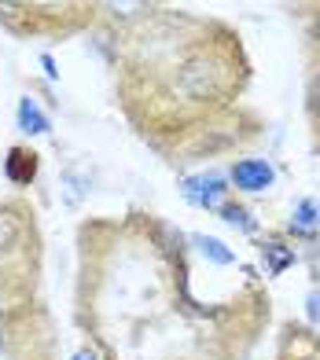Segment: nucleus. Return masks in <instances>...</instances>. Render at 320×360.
Segmentation results:
<instances>
[{
	"label": "nucleus",
	"instance_id": "nucleus-1",
	"mask_svg": "<svg viewBox=\"0 0 320 360\" xmlns=\"http://www.w3.org/2000/svg\"><path fill=\"white\" fill-rule=\"evenodd\" d=\"M225 195V180L217 173H203V176H188L184 180V199L196 206H217Z\"/></svg>",
	"mask_w": 320,
	"mask_h": 360
},
{
	"label": "nucleus",
	"instance_id": "nucleus-2",
	"mask_svg": "<svg viewBox=\"0 0 320 360\" xmlns=\"http://www.w3.org/2000/svg\"><path fill=\"white\" fill-rule=\"evenodd\" d=\"M232 180H236V188H243V191H265L273 184V166L258 162V158H247L232 169Z\"/></svg>",
	"mask_w": 320,
	"mask_h": 360
},
{
	"label": "nucleus",
	"instance_id": "nucleus-3",
	"mask_svg": "<svg viewBox=\"0 0 320 360\" xmlns=\"http://www.w3.org/2000/svg\"><path fill=\"white\" fill-rule=\"evenodd\" d=\"M4 169H8V176L15 180V184H30L34 180V173H37V162H34V155H26V151H15L8 155V162H4Z\"/></svg>",
	"mask_w": 320,
	"mask_h": 360
},
{
	"label": "nucleus",
	"instance_id": "nucleus-4",
	"mask_svg": "<svg viewBox=\"0 0 320 360\" xmlns=\"http://www.w3.org/2000/svg\"><path fill=\"white\" fill-rule=\"evenodd\" d=\"M19 125L26 129V133H48V118H44V110L34 100L19 103Z\"/></svg>",
	"mask_w": 320,
	"mask_h": 360
},
{
	"label": "nucleus",
	"instance_id": "nucleus-5",
	"mask_svg": "<svg viewBox=\"0 0 320 360\" xmlns=\"http://www.w3.org/2000/svg\"><path fill=\"white\" fill-rule=\"evenodd\" d=\"M262 254H265V265H269V272H283V269L295 261V254L287 250V247H280V243H269V247H262Z\"/></svg>",
	"mask_w": 320,
	"mask_h": 360
},
{
	"label": "nucleus",
	"instance_id": "nucleus-6",
	"mask_svg": "<svg viewBox=\"0 0 320 360\" xmlns=\"http://www.w3.org/2000/svg\"><path fill=\"white\" fill-rule=\"evenodd\" d=\"M196 243H199V250H203L206 257L217 261V265H229V261H232V250H225V243H221V239H214V236H199Z\"/></svg>",
	"mask_w": 320,
	"mask_h": 360
},
{
	"label": "nucleus",
	"instance_id": "nucleus-7",
	"mask_svg": "<svg viewBox=\"0 0 320 360\" xmlns=\"http://www.w3.org/2000/svg\"><path fill=\"white\" fill-rule=\"evenodd\" d=\"M298 221V228H306V232H309V228H316V221H320V206L313 202V199H306V202H298V214H295Z\"/></svg>",
	"mask_w": 320,
	"mask_h": 360
},
{
	"label": "nucleus",
	"instance_id": "nucleus-8",
	"mask_svg": "<svg viewBox=\"0 0 320 360\" xmlns=\"http://www.w3.org/2000/svg\"><path fill=\"white\" fill-rule=\"evenodd\" d=\"M221 217H225L229 224H239L243 232H254V221L247 217V210H239V206H225V210H221Z\"/></svg>",
	"mask_w": 320,
	"mask_h": 360
},
{
	"label": "nucleus",
	"instance_id": "nucleus-9",
	"mask_svg": "<svg viewBox=\"0 0 320 360\" xmlns=\"http://www.w3.org/2000/svg\"><path fill=\"white\" fill-rule=\"evenodd\" d=\"M306 316H309L313 323H320V290H313L309 298H306Z\"/></svg>",
	"mask_w": 320,
	"mask_h": 360
},
{
	"label": "nucleus",
	"instance_id": "nucleus-10",
	"mask_svg": "<svg viewBox=\"0 0 320 360\" xmlns=\"http://www.w3.org/2000/svg\"><path fill=\"white\" fill-rule=\"evenodd\" d=\"M309 107H313V114H320V74H316V81L309 85Z\"/></svg>",
	"mask_w": 320,
	"mask_h": 360
},
{
	"label": "nucleus",
	"instance_id": "nucleus-11",
	"mask_svg": "<svg viewBox=\"0 0 320 360\" xmlns=\"http://www.w3.org/2000/svg\"><path fill=\"white\" fill-rule=\"evenodd\" d=\"M74 360H96V353L92 349H82V353H74Z\"/></svg>",
	"mask_w": 320,
	"mask_h": 360
},
{
	"label": "nucleus",
	"instance_id": "nucleus-12",
	"mask_svg": "<svg viewBox=\"0 0 320 360\" xmlns=\"http://www.w3.org/2000/svg\"><path fill=\"white\" fill-rule=\"evenodd\" d=\"M0 349H4V335H0Z\"/></svg>",
	"mask_w": 320,
	"mask_h": 360
}]
</instances>
